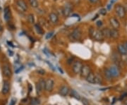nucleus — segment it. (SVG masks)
Returning a JSON list of instances; mask_svg holds the SVG:
<instances>
[{"label": "nucleus", "mask_w": 127, "mask_h": 105, "mask_svg": "<svg viewBox=\"0 0 127 105\" xmlns=\"http://www.w3.org/2000/svg\"><path fill=\"white\" fill-rule=\"evenodd\" d=\"M115 1H116V0H111V2H110V4L112 5L115 2Z\"/></svg>", "instance_id": "40"}, {"label": "nucleus", "mask_w": 127, "mask_h": 105, "mask_svg": "<svg viewBox=\"0 0 127 105\" xmlns=\"http://www.w3.org/2000/svg\"><path fill=\"white\" fill-rule=\"evenodd\" d=\"M123 45L124 46V47L126 48V50H127V41H125L123 43Z\"/></svg>", "instance_id": "38"}, {"label": "nucleus", "mask_w": 127, "mask_h": 105, "mask_svg": "<svg viewBox=\"0 0 127 105\" xmlns=\"http://www.w3.org/2000/svg\"><path fill=\"white\" fill-rule=\"evenodd\" d=\"M72 5L71 3H67L64 5L62 8V14L65 17H68L69 16L71 12H72Z\"/></svg>", "instance_id": "5"}, {"label": "nucleus", "mask_w": 127, "mask_h": 105, "mask_svg": "<svg viewBox=\"0 0 127 105\" xmlns=\"http://www.w3.org/2000/svg\"><path fill=\"white\" fill-rule=\"evenodd\" d=\"M120 35V33L119 31V29H115V28H112L111 29V38L114 40H117L119 38Z\"/></svg>", "instance_id": "16"}, {"label": "nucleus", "mask_w": 127, "mask_h": 105, "mask_svg": "<svg viewBox=\"0 0 127 105\" xmlns=\"http://www.w3.org/2000/svg\"><path fill=\"white\" fill-rule=\"evenodd\" d=\"M109 24L111 25V26L112 28H115V29H119L120 27V23L119 21V20L115 17H111L109 19Z\"/></svg>", "instance_id": "10"}, {"label": "nucleus", "mask_w": 127, "mask_h": 105, "mask_svg": "<svg viewBox=\"0 0 127 105\" xmlns=\"http://www.w3.org/2000/svg\"><path fill=\"white\" fill-rule=\"evenodd\" d=\"M2 71H3V74L5 77L6 78H10L12 75L11 73V70L10 68V66L8 64H4L3 68H2Z\"/></svg>", "instance_id": "9"}, {"label": "nucleus", "mask_w": 127, "mask_h": 105, "mask_svg": "<svg viewBox=\"0 0 127 105\" xmlns=\"http://www.w3.org/2000/svg\"><path fill=\"white\" fill-rule=\"evenodd\" d=\"M70 92V90H69V87L66 85H63L62 87H61V88L59 89V95H62V96L65 97L66 95H68V93Z\"/></svg>", "instance_id": "13"}, {"label": "nucleus", "mask_w": 127, "mask_h": 105, "mask_svg": "<svg viewBox=\"0 0 127 105\" xmlns=\"http://www.w3.org/2000/svg\"><path fill=\"white\" fill-rule=\"evenodd\" d=\"M101 30L103 33L104 38H107V39L111 38V29H109L108 27H104Z\"/></svg>", "instance_id": "17"}, {"label": "nucleus", "mask_w": 127, "mask_h": 105, "mask_svg": "<svg viewBox=\"0 0 127 105\" xmlns=\"http://www.w3.org/2000/svg\"><path fill=\"white\" fill-rule=\"evenodd\" d=\"M95 29L94 28V27L91 26V27L89 28V30H88V33H89V35H90V37H91V38L93 36V35H94V33H95Z\"/></svg>", "instance_id": "28"}, {"label": "nucleus", "mask_w": 127, "mask_h": 105, "mask_svg": "<svg viewBox=\"0 0 127 105\" xmlns=\"http://www.w3.org/2000/svg\"><path fill=\"white\" fill-rule=\"evenodd\" d=\"M117 51L121 55L127 54V50H126V48L124 47V46L123 45V44H119L117 46Z\"/></svg>", "instance_id": "18"}, {"label": "nucleus", "mask_w": 127, "mask_h": 105, "mask_svg": "<svg viewBox=\"0 0 127 105\" xmlns=\"http://www.w3.org/2000/svg\"><path fill=\"white\" fill-rule=\"evenodd\" d=\"M3 30V27H2V26H0V32H1Z\"/></svg>", "instance_id": "42"}, {"label": "nucleus", "mask_w": 127, "mask_h": 105, "mask_svg": "<svg viewBox=\"0 0 127 105\" xmlns=\"http://www.w3.org/2000/svg\"><path fill=\"white\" fill-rule=\"evenodd\" d=\"M4 18L6 21H9L11 19V11L8 6L5 7L4 10Z\"/></svg>", "instance_id": "15"}, {"label": "nucleus", "mask_w": 127, "mask_h": 105, "mask_svg": "<svg viewBox=\"0 0 127 105\" xmlns=\"http://www.w3.org/2000/svg\"><path fill=\"white\" fill-rule=\"evenodd\" d=\"M28 22L31 24H34L35 23V17H34V15L32 14H28Z\"/></svg>", "instance_id": "26"}, {"label": "nucleus", "mask_w": 127, "mask_h": 105, "mask_svg": "<svg viewBox=\"0 0 127 105\" xmlns=\"http://www.w3.org/2000/svg\"><path fill=\"white\" fill-rule=\"evenodd\" d=\"M16 104V100H14V99H12L11 101V102H10V105H15Z\"/></svg>", "instance_id": "35"}, {"label": "nucleus", "mask_w": 127, "mask_h": 105, "mask_svg": "<svg viewBox=\"0 0 127 105\" xmlns=\"http://www.w3.org/2000/svg\"><path fill=\"white\" fill-rule=\"evenodd\" d=\"M95 83L100 84V85H102L103 83V79L102 78V76L98 73L95 75Z\"/></svg>", "instance_id": "23"}, {"label": "nucleus", "mask_w": 127, "mask_h": 105, "mask_svg": "<svg viewBox=\"0 0 127 105\" xmlns=\"http://www.w3.org/2000/svg\"><path fill=\"white\" fill-rule=\"evenodd\" d=\"M124 7H125V9H126V11H127V4H126V6H125Z\"/></svg>", "instance_id": "43"}, {"label": "nucleus", "mask_w": 127, "mask_h": 105, "mask_svg": "<svg viewBox=\"0 0 127 105\" xmlns=\"http://www.w3.org/2000/svg\"><path fill=\"white\" fill-rule=\"evenodd\" d=\"M81 101L82 103H83V105H90L89 101H88V100H87L86 98H85V97L82 98Z\"/></svg>", "instance_id": "29"}, {"label": "nucleus", "mask_w": 127, "mask_h": 105, "mask_svg": "<svg viewBox=\"0 0 127 105\" xmlns=\"http://www.w3.org/2000/svg\"><path fill=\"white\" fill-rule=\"evenodd\" d=\"M10 91V82L8 80H4L3 87L1 89V92L3 95H7Z\"/></svg>", "instance_id": "11"}, {"label": "nucleus", "mask_w": 127, "mask_h": 105, "mask_svg": "<svg viewBox=\"0 0 127 105\" xmlns=\"http://www.w3.org/2000/svg\"><path fill=\"white\" fill-rule=\"evenodd\" d=\"M82 37V31L79 27L75 28L72 32L68 35V39L72 42H76L81 40Z\"/></svg>", "instance_id": "1"}, {"label": "nucleus", "mask_w": 127, "mask_h": 105, "mask_svg": "<svg viewBox=\"0 0 127 105\" xmlns=\"http://www.w3.org/2000/svg\"><path fill=\"white\" fill-rule=\"evenodd\" d=\"M92 39H93L94 40L97 42L103 41L104 39V37L103 35V33L102 32V30H99V29L95 30V33H94L93 36L92 37Z\"/></svg>", "instance_id": "6"}, {"label": "nucleus", "mask_w": 127, "mask_h": 105, "mask_svg": "<svg viewBox=\"0 0 127 105\" xmlns=\"http://www.w3.org/2000/svg\"><path fill=\"white\" fill-rule=\"evenodd\" d=\"M55 86V81L52 78H48L46 80L45 90L47 92H52Z\"/></svg>", "instance_id": "8"}, {"label": "nucleus", "mask_w": 127, "mask_h": 105, "mask_svg": "<svg viewBox=\"0 0 127 105\" xmlns=\"http://www.w3.org/2000/svg\"><path fill=\"white\" fill-rule=\"evenodd\" d=\"M91 73V69L89 65L88 64H85L83 66L81 69V71L80 73V75H81V77L82 78H85L86 79V78L88 76V75Z\"/></svg>", "instance_id": "4"}, {"label": "nucleus", "mask_w": 127, "mask_h": 105, "mask_svg": "<svg viewBox=\"0 0 127 105\" xmlns=\"http://www.w3.org/2000/svg\"><path fill=\"white\" fill-rule=\"evenodd\" d=\"M124 105H127V98L124 101Z\"/></svg>", "instance_id": "41"}, {"label": "nucleus", "mask_w": 127, "mask_h": 105, "mask_svg": "<svg viewBox=\"0 0 127 105\" xmlns=\"http://www.w3.org/2000/svg\"><path fill=\"white\" fill-rule=\"evenodd\" d=\"M49 18H50V22L52 24H57L59 22V17L57 14L54 12H52L49 14Z\"/></svg>", "instance_id": "12"}, {"label": "nucleus", "mask_w": 127, "mask_h": 105, "mask_svg": "<svg viewBox=\"0 0 127 105\" xmlns=\"http://www.w3.org/2000/svg\"><path fill=\"white\" fill-rule=\"evenodd\" d=\"M115 13L119 18L122 19V18H125L126 14H127V11L123 5L118 4L115 7Z\"/></svg>", "instance_id": "2"}, {"label": "nucleus", "mask_w": 127, "mask_h": 105, "mask_svg": "<svg viewBox=\"0 0 127 105\" xmlns=\"http://www.w3.org/2000/svg\"><path fill=\"white\" fill-rule=\"evenodd\" d=\"M83 66V64L80 61H73L72 65L73 72L75 74H80L81 71Z\"/></svg>", "instance_id": "3"}, {"label": "nucleus", "mask_w": 127, "mask_h": 105, "mask_svg": "<svg viewBox=\"0 0 127 105\" xmlns=\"http://www.w3.org/2000/svg\"><path fill=\"white\" fill-rule=\"evenodd\" d=\"M43 89L41 87V85H40V83L39 82H37L36 84V92H37V95H38V96H40L42 94V92H43Z\"/></svg>", "instance_id": "24"}, {"label": "nucleus", "mask_w": 127, "mask_h": 105, "mask_svg": "<svg viewBox=\"0 0 127 105\" xmlns=\"http://www.w3.org/2000/svg\"><path fill=\"white\" fill-rule=\"evenodd\" d=\"M86 80L89 83L94 84L95 83V75L93 72L91 71V73L88 75V76L86 78Z\"/></svg>", "instance_id": "19"}, {"label": "nucleus", "mask_w": 127, "mask_h": 105, "mask_svg": "<svg viewBox=\"0 0 127 105\" xmlns=\"http://www.w3.org/2000/svg\"><path fill=\"white\" fill-rule=\"evenodd\" d=\"M55 1H57V0H55Z\"/></svg>", "instance_id": "45"}, {"label": "nucleus", "mask_w": 127, "mask_h": 105, "mask_svg": "<svg viewBox=\"0 0 127 105\" xmlns=\"http://www.w3.org/2000/svg\"><path fill=\"white\" fill-rule=\"evenodd\" d=\"M91 3H92V4H97V3H99L100 2V0H88Z\"/></svg>", "instance_id": "32"}, {"label": "nucleus", "mask_w": 127, "mask_h": 105, "mask_svg": "<svg viewBox=\"0 0 127 105\" xmlns=\"http://www.w3.org/2000/svg\"><path fill=\"white\" fill-rule=\"evenodd\" d=\"M52 35H53V32H49V33L47 34V35L46 36V39H47V40H48V39H50V37H51L52 36Z\"/></svg>", "instance_id": "33"}, {"label": "nucleus", "mask_w": 127, "mask_h": 105, "mask_svg": "<svg viewBox=\"0 0 127 105\" xmlns=\"http://www.w3.org/2000/svg\"><path fill=\"white\" fill-rule=\"evenodd\" d=\"M28 87H29V92H31L32 91V86L31 84L28 85Z\"/></svg>", "instance_id": "39"}, {"label": "nucleus", "mask_w": 127, "mask_h": 105, "mask_svg": "<svg viewBox=\"0 0 127 105\" xmlns=\"http://www.w3.org/2000/svg\"><path fill=\"white\" fill-rule=\"evenodd\" d=\"M29 1V4L31 5L32 8H34V9H36L38 7V2H37V0H28Z\"/></svg>", "instance_id": "25"}, {"label": "nucleus", "mask_w": 127, "mask_h": 105, "mask_svg": "<svg viewBox=\"0 0 127 105\" xmlns=\"http://www.w3.org/2000/svg\"><path fill=\"white\" fill-rule=\"evenodd\" d=\"M104 75L105 76V78L107 80H112V79L113 78V76H112V73L110 72L109 69H104Z\"/></svg>", "instance_id": "20"}, {"label": "nucleus", "mask_w": 127, "mask_h": 105, "mask_svg": "<svg viewBox=\"0 0 127 105\" xmlns=\"http://www.w3.org/2000/svg\"><path fill=\"white\" fill-rule=\"evenodd\" d=\"M16 5H17L18 7L21 9L23 11H27L28 6L27 4L25 2V1H23V0H16Z\"/></svg>", "instance_id": "14"}, {"label": "nucleus", "mask_w": 127, "mask_h": 105, "mask_svg": "<svg viewBox=\"0 0 127 105\" xmlns=\"http://www.w3.org/2000/svg\"></svg>", "instance_id": "44"}, {"label": "nucleus", "mask_w": 127, "mask_h": 105, "mask_svg": "<svg viewBox=\"0 0 127 105\" xmlns=\"http://www.w3.org/2000/svg\"><path fill=\"white\" fill-rule=\"evenodd\" d=\"M126 97H127V92H124V94L122 95V96H121V100H122V99H124V98Z\"/></svg>", "instance_id": "36"}, {"label": "nucleus", "mask_w": 127, "mask_h": 105, "mask_svg": "<svg viewBox=\"0 0 127 105\" xmlns=\"http://www.w3.org/2000/svg\"><path fill=\"white\" fill-rule=\"evenodd\" d=\"M37 72H38V73H40V74H41V75H44L45 74V71L44 70H42V69H39V70H37Z\"/></svg>", "instance_id": "34"}, {"label": "nucleus", "mask_w": 127, "mask_h": 105, "mask_svg": "<svg viewBox=\"0 0 127 105\" xmlns=\"http://www.w3.org/2000/svg\"><path fill=\"white\" fill-rule=\"evenodd\" d=\"M23 66H22V67H20V69H17V70L16 71V73H18L20 71H22V70H23Z\"/></svg>", "instance_id": "37"}, {"label": "nucleus", "mask_w": 127, "mask_h": 105, "mask_svg": "<svg viewBox=\"0 0 127 105\" xmlns=\"http://www.w3.org/2000/svg\"><path fill=\"white\" fill-rule=\"evenodd\" d=\"M96 25H97V26L98 27H101L102 26V25H103V23H102V21H97V22H96Z\"/></svg>", "instance_id": "30"}, {"label": "nucleus", "mask_w": 127, "mask_h": 105, "mask_svg": "<svg viewBox=\"0 0 127 105\" xmlns=\"http://www.w3.org/2000/svg\"><path fill=\"white\" fill-rule=\"evenodd\" d=\"M71 96L73 97H74L75 99H76L78 100H80L81 99V95H80L76 90H71Z\"/></svg>", "instance_id": "22"}, {"label": "nucleus", "mask_w": 127, "mask_h": 105, "mask_svg": "<svg viewBox=\"0 0 127 105\" xmlns=\"http://www.w3.org/2000/svg\"><path fill=\"white\" fill-rule=\"evenodd\" d=\"M110 72L112 73L113 78H119L121 75L120 70L119 69L118 66L117 65H112L109 68Z\"/></svg>", "instance_id": "7"}, {"label": "nucleus", "mask_w": 127, "mask_h": 105, "mask_svg": "<svg viewBox=\"0 0 127 105\" xmlns=\"http://www.w3.org/2000/svg\"><path fill=\"white\" fill-rule=\"evenodd\" d=\"M40 104V102L37 98H33L31 100V105H39Z\"/></svg>", "instance_id": "27"}, {"label": "nucleus", "mask_w": 127, "mask_h": 105, "mask_svg": "<svg viewBox=\"0 0 127 105\" xmlns=\"http://www.w3.org/2000/svg\"><path fill=\"white\" fill-rule=\"evenodd\" d=\"M100 14H102V15H106V14H107V10L105 9H101L100 11Z\"/></svg>", "instance_id": "31"}, {"label": "nucleus", "mask_w": 127, "mask_h": 105, "mask_svg": "<svg viewBox=\"0 0 127 105\" xmlns=\"http://www.w3.org/2000/svg\"><path fill=\"white\" fill-rule=\"evenodd\" d=\"M35 28L36 32H37L38 34H40L41 35H42L44 34V30H43L42 27H41V26L40 24H38V23L35 24Z\"/></svg>", "instance_id": "21"}]
</instances>
